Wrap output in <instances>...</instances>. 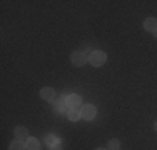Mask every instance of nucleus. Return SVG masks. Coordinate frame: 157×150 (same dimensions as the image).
Wrapping results in <instances>:
<instances>
[{"mask_svg": "<svg viewBox=\"0 0 157 150\" xmlns=\"http://www.w3.org/2000/svg\"><path fill=\"white\" fill-rule=\"evenodd\" d=\"M90 55H92V50H90V48H82V50L74 52V54L70 55V60H72V63H74L75 67H82V65H85V63L89 62Z\"/></svg>", "mask_w": 157, "mask_h": 150, "instance_id": "obj_1", "label": "nucleus"}, {"mask_svg": "<svg viewBox=\"0 0 157 150\" xmlns=\"http://www.w3.org/2000/svg\"><path fill=\"white\" fill-rule=\"evenodd\" d=\"M90 63L94 67H100V65H104V63L107 62V55L104 54V52H100V50H95V52H92V55H90Z\"/></svg>", "mask_w": 157, "mask_h": 150, "instance_id": "obj_2", "label": "nucleus"}, {"mask_svg": "<svg viewBox=\"0 0 157 150\" xmlns=\"http://www.w3.org/2000/svg\"><path fill=\"white\" fill-rule=\"evenodd\" d=\"M80 115H82V118H85V120H92L95 117V107H94V105H90V103L82 105Z\"/></svg>", "mask_w": 157, "mask_h": 150, "instance_id": "obj_3", "label": "nucleus"}, {"mask_svg": "<svg viewBox=\"0 0 157 150\" xmlns=\"http://www.w3.org/2000/svg\"><path fill=\"white\" fill-rule=\"evenodd\" d=\"M65 102H67L69 110H70V108H78V107L82 105V97H78V95H75V93H72V95H67Z\"/></svg>", "mask_w": 157, "mask_h": 150, "instance_id": "obj_4", "label": "nucleus"}, {"mask_svg": "<svg viewBox=\"0 0 157 150\" xmlns=\"http://www.w3.org/2000/svg\"><path fill=\"white\" fill-rule=\"evenodd\" d=\"M52 102H54L55 112H59V114H63V112H69V107H67L65 99H54Z\"/></svg>", "mask_w": 157, "mask_h": 150, "instance_id": "obj_5", "label": "nucleus"}, {"mask_svg": "<svg viewBox=\"0 0 157 150\" xmlns=\"http://www.w3.org/2000/svg\"><path fill=\"white\" fill-rule=\"evenodd\" d=\"M13 133H15L17 140H24V142H27L29 138H30V137H29V130L25 129V127H17Z\"/></svg>", "mask_w": 157, "mask_h": 150, "instance_id": "obj_6", "label": "nucleus"}, {"mask_svg": "<svg viewBox=\"0 0 157 150\" xmlns=\"http://www.w3.org/2000/svg\"><path fill=\"white\" fill-rule=\"evenodd\" d=\"M40 97H42L44 100H54L55 99V92H54V88H50V87H44L42 90H40Z\"/></svg>", "mask_w": 157, "mask_h": 150, "instance_id": "obj_7", "label": "nucleus"}, {"mask_svg": "<svg viewBox=\"0 0 157 150\" xmlns=\"http://www.w3.org/2000/svg\"><path fill=\"white\" fill-rule=\"evenodd\" d=\"M144 28L145 30H151V32L157 30V20H155V18H152V17L145 18V20H144Z\"/></svg>", "mask_w": 157, "mask_h": 150, "instance_id": "obj_8", "label": "nucleus"}, {"mask_svg": "<svg viewBox=\"0 0 157 150\" xmlns=\"http://www.w3.org/2000/svg\"><path fill=\"white\" fill-rule=\"evenodd\" d=\"M67 117H69V120H72V122H77L82 115H80V110H78V108H70V110L67 112Z\"/></svg>", "mask_w": 157, "mask_h": 150, "instance_id": "obj_9", "label": "nucleus"}, {"mask_svg": "<svg viewBox=\"0 0 157 150\" xmlns=\"http://www.w3.org/2000/svg\"><path fill=\"white\" fill-rule=\"evenodd\" d=\"M25 147H27V150H39L40 144H39L37 138H29V140L25 142Z\"/></svg>", "mask_w": 157, "mask_h": 150, "instance_id": "obj_10", "label": "nucleus"}, {"mask_svg": "<svg viewBox=\"0 0 157 150\" xmlns=\"http://www.w3.org/2000/svg\"><path fill=\"white\" fill-rule=\"evenodd\" d=\"M9 150H27V147L24 145V142H22V140H13L12 144H10Z\"/></svg>", "mask_w": 157, "mask_h": 150, "instance_id": "obj_11", "label": "nucleus"}, {"mask_svg": "<svg viewBox=\"0 0 157 150\" xmlns=\"http://www.w3.org/2000/svg\"><path fill=\"white\" fill-rule=\"evenodd\" d=\"M44 142H45L48 147H54V145H57V144H59V138L55 137V135H50V133H48V135H45Z\"/></svg>", "mask_w": 157, "mask_h": 150, "instance_id": "obj_12", "label": "nucleus"}, {"mask_svg": "<svg viewBox=\"0 0 157 150\" xmlns=\"http://www.w3.org/2000/svg\"><path fill=\"white\" fill-rule=\"evenodd\" d=\"M119 148H121V142L115 140V138L109 140V144H107V150H119Z\"/></svg>", "mask_w": 157, "mask_h": 150, "instance_id": "obj_13", "label": "nucleus"}, {"mask_svg": "<svg viewBox=\"0 0 157 150\" xmlns=\"http://www.w3.org/2000/svg\"><path fill=\"white\" fill-rule=\"evenodd\" d=\"M48 150H63V148H62L60 144H57V145H54V147H48Z\"/></svg>", "mask_w": 157, "mask_h": 150, "instance_id": "obj_14", "label": "nucleus"}, {"mask_svg": "<svg viewBox=\"0 0 157 150\" xmlns=\"http://www.w3.org/2000/svg\"><path fill=\"white\" fill-rule=\"evenodd\" d=\"M152 33H154V37H155V39H157V30H154V32H152Z\"/></svg>", "mask_w": 157, "mask_h": 150, "instance_id": "obj_15", "label": "nucleus"}, {"mask_svg": "<svg viewBox=\"0 0 157 150\" xmlns=\"http://www.w3.org/2000/svg\"><path fill=\"white\" fill-rule=\"evenodd\" d=\"M154 129H155V130H157V122H155V123H154Z\"/></svg>", "mask_w": 157, "mask_h": 150, "instance_id": "obj_16", "label": "nucleus"}, {"mask_svg": "<svg viewBox=\"0 0 157 150\" xmlns=\"http://www.w3.org/2000/svg\"><path fill=\"white\" fill-rule=\"evenodd\" d=\"M95 150H107V148H95Z\"/></svg>", "mask_w": 157, "mask_h": 150, "instance_id": "obj_17", "label": "nucleus"}]
</instances>
